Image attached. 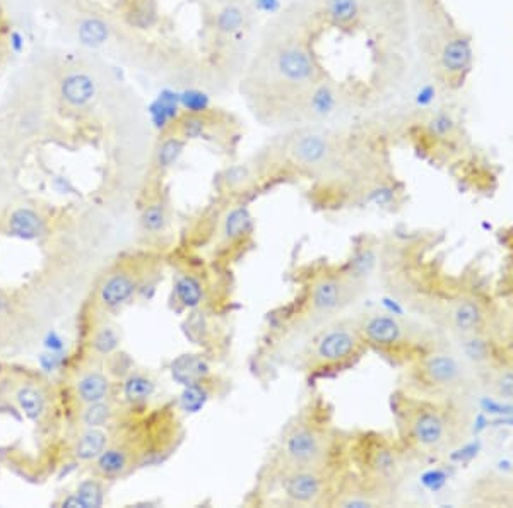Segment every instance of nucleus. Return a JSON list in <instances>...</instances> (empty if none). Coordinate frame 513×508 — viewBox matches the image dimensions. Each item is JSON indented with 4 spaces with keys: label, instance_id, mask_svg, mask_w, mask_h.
Wrapping results in <instances>:
<instances>
[{
    "label": "nucleus",
    "instance_id": "nucleus-1",
    "mask_svg": "<svg viewBox=\"0 0 513 508\" xmlns=\"http://www.w3.org/2000/svg\"><path fill=\"white\" fill-rule=\"evenodd\" d=\"M293 298L269 313L260 341L259 358L272 356L279 346L288 344L311 328H320L358 300L363 281L346 267L325 260L305 264L294 274Z\"/></svg>",
    "mask_w": 513,
    "mask_h": 508
},
{
    "label": "nucleus",
    "instance_id": "nucleus-2",
    "mask_svg": "<svg viewBox=\"0 0 513 508\" xmlns=\"http://www.w3.org/2000/svg\"><path fill=\"white\" fill-rule=\"evenodd\" d=\"M183 438L182 408L175 400L132 409L111 426L108 447L94 460L93 471L106 481L123 480L144 465L168 459L178 450Z\"/></svg>",
    "mask_w": 513,
    "mask_h": 508
},
{
    "label": "nucleus",
    "instance_id": "nucleus-3",
    "mask_svg": "<svg viewBox=\"0 0 513 508\" xmlns=\"http://www.w3.org/2000/svg\"><path fill=\"white\" fill-rule=\"evenodd\" d=\"M348 435L333 423V409L322 394L314 392L286 423L281 437L267 455L252 497H267L276 491L284 474L318 464L339 452Z\"/></svg>",
    "mask_w": 513,
    "mask_h": 508
},
{
    "label": "nucleus",
    "instance_id": "nucleus-4",
    "mask_svg": "<svg viewBox=\"0 0 513 508\" xmlns=\"http://www.w3.org/2000/svg\"><path fill=\"white\" fill-rule=\"evenodd\" d=\"M255 217L248 200L219 195L187 221L175 249L233 269L255 249Z\"/></svg>",
    "mask_w": 513,
    "mask_h": 508
},
{
    "label": "nucleus",
    "instance_id": "nucleus-5",
    "mask_svg": "<svg viewBox=\"0 0 513 508\" xmlns=\"http://www.w3.org/2000/svg\"><path fill=\"white\" fill-rule=\"evenodd\" d=\"M173 271L171 303L185 315H212L226 318L234 309L233 269H224L178 249L168 252Z\"/></svg>",
    "mask_w": 513,
    "mask_h": 508
},
{
    "label": "nucleus",
    "instance_id": "nucleus-6",
    "mask_svg": "<svg viewBox=\"0 0 513 508\" xmlns=\"http://www.w3.org/2000/svg\"><path fill=\"white\" fill-rule=\"evenodd\" d=\"M370 351L356 320H331L311 334L298 354L296 368L308 385L353 368Z\"/></svg>",
    "mask_w": 513,
    "mask_h": 508
},
{
    "label": "nucleus",
    "instance_id": "nucleus-7",
    "mask_svg": "<svg viewBox=\"0 0 513 508\" xmlns=\"http://www.w3.org/2000/svg\"><path fill=\"white\" fill-rule=\"evenodd\" d=\"M393 413L399 440L405 450L419 455H433L450 447L455 440V418L452 409L442 400L399 390L393 395Z\"/></svg>",
    "mask_w": 513,
    "mask_h": 508
},
{
    "label": "nucleus",
    "instance_id": "nucleus-8",
    "mask_svg": "<svg viewBox=\"0 0 513 508\" xmlns=\"http://www.w3.org/2000/svg\"><path fill=\"white\" fill-rule=\"evenodd\" d=\"M168 252L152 249L118 259L101 276L89 306L105 315L122 310L145 288L156 284L168 267Z\"/></svg>",
    "mask_w": 513,
    "mask_h": 508
},
{
    "label": "nucleus",
    "instance_id": "nucleus-9",
    "mask_svg": "<svg viewBox=\"0 0 513 508\" xmlns=\"http://www.w3.org/2000/svg\"><path fill=\"white\" fill-rule=\"evenodd\" d=\"M351 472L376 491L390 494L404 471V452L400 440L373 431L351 433L346 438Z\"/></svg>",
    "mask_w": 513,
    "mask_h": 508
},
{
    "label": "nucleus",
    "instance_id": "nucleus-10",
    "mask_svg": "<svg viewBox=\"0 0 513 508\" xmlns=\"http://www.w3.org/2000/svg\"><path fill=\"white\" fill-rule=\"evenodd\" d=\"M349 472L351 465L344 443V447L327 460L284 474L277 482L276 491H279L282 499L293 507H332L333 498L348 480Z\"/></svg>",
    "mask_w": 513,
    "mask_h": 508
},
{
    "label": "nucleus",
    "instance_id": "nucleus-11",
    "mask_svg": "<svg viewBox=\"0 0 513 508\" xmlns=\"http://www.w3.org/2000/svg\"><path fill=\"white\" fill-rule=\"evenodd\" d=\"M356 322L368 349L395 365H410L435 348L418 328L395 315L376 311L358 318Z\"/></svg>",
    "mask_w": 513,
    "mask_h": 508
},
{
    "label": "nucleus",
    "instance_id": "nucleus-12",
    "mask_svg": "<svg viewBox=\"0 0 513 508\" xmlns=\"http://www.w3.org/2000/svg\"><path fill=\"white\" fill-rule=\"evenodd\" d=\"M408 366L402 390L410 395L442 400V397L453 394L464 383V365L455 354L445 349H430Z\"/></svg>",
    "mask_w": 513,
    "mask_h": 508
},
{
    "label": "nucleus",
    "instance_id": "nucleus-13",
    "mask_svg": "<svg viewBox=\"0 0 513 508\" xmlns=\"http://www.w3.org/2000/svg\"><path fill=\"white\" fill-rule=\"evenodd\" d=\"M336 155L331 138L320 132L299 134L286 147V156L293 166L301 172L322 173L328 168Z\"/></svg>",
    "mask_w": 513,
    "mask_h": 508
},
{
    "label": "nucleus",
    "instance_id": "nucleus-14",
    "mask_svg": "<svg viewBox=\"0 0 513 508\" xmlns=\"http://www.w3.org/2000/svg\"><path fill=\"white\" fill-rule=\"evenodd\" d=\"M171 229H173V207L170 195L165 190H157L144 202L139 214V232L145 242L156 245L157 250L168 252Z\"/></svg>",
    "mask_w": 513,
    "mask_h": 508
},
{
    "label": "nucleus",
    "instance_id": "nucleus-15",
    "mask_svg": "<svg viewBox=\"0 0 513 508\" xmlns=\"http://www.w3.org/2000/svg\"><path fill=\"white\" fill-rule=\"evenodd\" d=\"M115 380L98 360H86L83 365L72 373L71 390L74 395L76 404L86 405L101 403V400L113 399L115 395Z\"/></svg>",
    "mask_w": 513,
    "mask_h": 508
},
{
    "label": "nucleus",
    "instance_id": "nucleus-16",
    "mask_svg": "<svg viewBox=\"0 0 513 508\" xmlns=\"http://www.w3.org/2000/svg\"><path fill=\"white\" fill-rule=\"evenodd\" d=\"M276 71L289 84H315L318 81L316 63L306 48L299 45H288L276 55Z\"/></svg>",
    "mask_w": 513,
    "mask_h": 508
},
{
    "label": "nucleus",
    "instance_id": "nucleus-17",
    "mask_svg": "<svg viewBox=\"0 0 513 508\" xmlns=\"http://www.w3.org/2000/svg\"><path fill=\"white\" fill-rule=\"evenodd\" d=\"M445 320H447L448 328L457 336L472 337L477 336L484 327L486 310L476 296L465 294V296L457 298L448 306Z\"/></svg>",
    "mask_w": 513,
    "mask_h": 508
},
{
    "label": "nucleus",
    "instance_id": "nucleus-18",
    "mask_svg": "<svg viewBox=\"0 0 513 508\" xmlns=\"http://www.w3.org/2000/svg\"><path fill=\"white\" fill-rule=\"evenodd\" d=\"M91 309V306H89ZM118 327L106 320L105 313L91 309V318H89V328L86 334V349H88L89 360H106L111 354L120 351Z\"/></svg>",
    "mask_w": 513,
    "mask_h": 508
},
{
    "label": "nucleus",
    "instance_id": "nucleus-19",
    "mask_svg": "<svg viewBox=\"0 0 513 508\" xmlns=\"http://www.w3.org/2000/svg\"><path fill=\"white\" fill-rule=\"evenodd\" d=\"M474 62L472 41L465 35L450 36L438 55L440 69L448 78H464Z\"/></svg>",
    "mask_w": 513,
    "mask_h": 508
},
{
    "label": "nucleus",
    "instance_id": "nucleus-20",
    "mask_svg": "<svg viewBox=\"0 0 513 508\" xmlns=\"http://www.w3.org/2000/svg\"><path fill=\"white\" fill-rule=\"evenodd\" d=\"M111 440V428H79L68 447L74 464L91 465L103 454Z\"/></svg>",
    "mask_w": 513,
    "mask_h": 508
},
{
    "label": "nucleus",
    "instance_id": "nucleus-21",
    "mask_svg": "<svg viewBox=\"0 0 513 508\" xmlns=\"http://www.w3.org/2000/svg\"><path fill=\"white\" fill-rule=\"evenodd\" d=\"M256 183H259V175H256L254 166L245 163L233 165L222 170L217 189H219V195L222 197L248 200V194L254 192Z\"/></svg>",
    "mask_w": 513,
    "mask_h": 508
},
{
    "label": "nucleus",
    "instance_id": "nucleus-22",
    "mask_svg": "<svg viewBox=\"0 0 513 508\" xmlns=\"http://www.w3.org/2000/svg\"><path fill=\"white\" fill-rule=\"evenodd\" d=\"M154 392H156V380L147 371L132 368L125 377L120 380L122 400L132 409L147 405Z\"/></svg>",
    "mask_w": 513,
    "mask_h": 508
},
{
    "label": "nucleus",
    "instance_id": "nucleus-23",
    "mask_svg": "<svg viewBox=\"0 0 513 508\" xmlns=\"http://www.w3.org/2000/svg\"><path fill=\"white\" fill-rule=\"evenodd\" d=\"M60 96L67 105L74 108H83L89 105L96 96V83L91 76L84 72H72L60 83Z\"/></svg>",
    "mask_w": 513,
    "mask_h": 508
},
{
    "label": "nucleus",
    "instance_id": "nucleus-24",
    "mask_svg": "<svg viewBox=\"0 0 513 508\" xmlns=\"http://www.w3.org/2000/svg\"><path fill=\"white\" fill-rule=\"evenodd\" d=\"M7 232L19 240L31 242L40 238L45 232V223L36 211L29 207H19L11 212L7 219Z\"/></svg>",
    "mask_w": 513,
    "mask_h": 508
},
{
    "label": "nucleus",
    "instance_id": "nucleus-25",
    "mask_svg": "<svg viewBox=\"0 0 513 508\" xmlns=\"http://www.w3.org/2000/svg\"><path fill=\"white\" fill-rule=\"evenodd\" d=\"M14 400L28 420L40 421L46 413V394L41 387L33 383H21L14 390Z\"/></svg>",
    "mask_w": 513,
    "mask_h": 508
},
{
    "label": "nucleus",
    "instance_id": "nucleus-26",
    "mask_svg": "<svg viewBox=\"0 0 513 508\" xmlns=\"http://www.w3.org/2000/svg\"><path fill=\"white\" fill-rule=\"evenodd\" d=\"M361 16L359 0H325V19L336 28H351Z\"/></svg>",
    "mask_w": 513,
    "mask_h": 508
},
{
    "label": "nucleus",
    "instance_id": "nucleus-27",
    "mask_svg": "<svg viewBox=\"0 0 513 508\" xmlns=\"http://www.w3.org/2000/svg\"><path fill=\"white\" fill-rule=\"evenodd\" d=\"M185 139L178 138L177 134L166 132L161 138L160 144H157L156 152H154V170L160 173H165L168 172L170 168H173L175 163L180 160V156L185 151Z\"/></svg>",
    "mask_w": 513,
    "mask_h": 508
},
{
    "label": "nucleus",
    "instance_id": "nucleus-28",
    "mask_svg": "<svg viewBox=\"0 0 513 508\" xmlns=\"http://www.w3.org/2000/svg\"><path fill=\"white\" fill-rule=\"evenodd\" d=\"M337 106V93L332 88L331 83H315L314 89L310 93V100H308V110H310L311 117L315 118H325L328 115L336 112Z\"/></svg>",
    "mask_w": 513,
    "mask_h": 508
},
{
    "label": "nucleus",
    "instance_id": "nucleus-29",
    "mask_svg": "<svg viewBox=\"0 0 513 508\" xmlns=\"http://www.w3.org/2000/svg\"><path fill=\"white\" fill-rule=\"evenodd\" d=\"M178 105L180 96L173 91H162L156 101L151 105V115L156 127H160L162 132H166L173 125V122L178 118Z\"/></svg>",
    "mask_w": 513,
    "mask_h": 508
},
{
    "label": "nucleus",
    "instance_id": "nucleus-30",
    "mask_svg": "<svg viewBox=\"0 0 513 508\" xmlns=\"http://www.w3.org/2000/svg\"><path fill=\"white\" fill-rule=\"evenodd\" d=\"M127 23L132 28L149 29L157 23L156 0H130L125 14Z\"/></svg>",
    "mask_w": 513,
    "mask_h": 508
},
{
    "label": "nucleus",
    "instance_id": "nucleus-31",
    "mask_svg": "<svg viewBox=\"0 0 513 508\" xmlns=\"http://www.w3.org/2000/svg\"><path fill=\"white\" fill-rule=\"evenodd\" d=\"M77 36H79L81 43L88 46V48H98V46L105 45L106 40H108V24L98 18H86L77 26Z\"/></svg>",
    "mask_w": 513,
    "mask_h": 508
},
{
    "label": "nucleus",
    "instance_id": "nucleus-32",
    "mask_svg": "<svg viewBox=\"0 0 513 508\" xmlns=\"http://www.w3.org/2000/svg\"><path fill=\"white\" fill-rule=\"evenodd\" d=\"M105 493H106L105 481L100 480V477L93 476V474L91 477H88V480L81 481L76 489V494L79 497L81 502H83L84 508L103 507V503H105L106 499Z\"/></svg>",
    "mask_w": 513,
    "mask_h": 508
},
{
    "label": "nucleus",
    "instance_id": "nucleus-33",
    "mask_svg": "<svg viewBox=\"0 0 513 508\" xmlns=\"http://www.w3.org/2000/svg\"><path fill=\"white\" fill-rule=\"evenodd\" d=\"M245 23V16L238 6H224L216 16V31L222 36L237 35Z\"/></svg>",
    "mask_w": 513,
    "mask_h": 508
},
{
    "label": "nucleus",
    "instance_id": "nucleus-34",
    "mask_svg": "<svg viewBox=\"0 0 513 508\" xmlns=\"http://www.w3.org/2000/svg\"><path fill=\"white\" fill-rule=\"evenodd\" d=\"M455 129H457V123L453 120V117L450 113H445V112L433 115V117L426 122L428 135L438 140L450 139L452 135L455 134Z\"/></svg>",
    "mask_w": 513,
    "mask_h": 508
},
{
    "label": "nucleus",
    "instance_id": "nucleus-35",
    "mask_svg": "<svg viewBox=\"0 0 513 508\" xmlns=\"http://www.w3.org/2000/svg\"><path fill=\"white\" fill-rule=\"evenodd\" d=\"M491 392L504 400H513V366L498 370L491 377Z\"/></svg>",
    "mask_w": 513,
    "mask_h": 508
},
{
    "label": "nucleus",
    "instance_id": "nucleus-36",
    "mask_svg": "<svg viewBox=\"0 0 513 508\" xmlns=\"http://www.w3.org/2000/svg\"><path fill=\"white\" fill-rule=\"evenodd\" d=\"M180 105L188 113H207V96L202 91H185L180 95Z\"/></svg>",
    "mask_w": 513,
    "mask_h": 508
},
{
    "label": "nucleus",
    "instance_id": "nucleus-37",
    "mask_svg": "<svg viewBox=\"0 0 513 508\" xmlns=\"http://www.w3.org/2000/svg\"><path fill=\"white\" fill-rule=\"evenodd\" d=\"M435 98H436V88L431 86V84H425V86L418 89L414 100H416L418 106H430L435 101Z\"/></svg>",
    "mask_w": 513,
    "mask_h": 508
},
{
    "label": "nucleus",
    "instance_id": "nucleus-38",
    "mask_svg": "<svg viewBox=\"0 0 513 508\" xmlns=\"http://www.w3.org/2000/svg\"><path fill=\"white\" fill-rule=\"evenodd\" d=\"M9 40H11V48L14 50L16 53L23 52V48H24V36L21 35L19 31H12V33H11V38H9Z\"/></svg>",
    "mask_w": 513,
    "mask_h": 508
},
{
    "label": "nucleus",
    "instance_id": "nucleus-39",
    "mask_svg": "<svg viewBox=\"0 0 513 508\" xmlns=\"http://www.w3.org/2000/svg\"><path fill=\"white\" fill-rule=\"evenodd\" d=\"M57 505H58V507H81V508H84V507H83V502H81L79 497H77L76 493H72V494H68V497L62 498V499H60V502L57 503Z\"/></svg>",
    "mask_w": 513,
    "mask_h": 508
},
{
    "label": "nucleus",
    "instance_id": "nucleus-40",
    "mask_svg": "<svg viewBox=\"0 0 513 508\" xmlns=\"http://www.w3.org/2000/svg\"><path fill=\"white\" fill-rule=\"evenodd\" d=\"M512 277H513V267H512Z\"/></svg>",
    "mask_w": 513,
    "mask_h": 508
}]
</instances>
